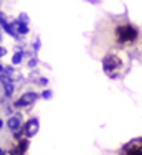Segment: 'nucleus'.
<instances>
[{"label":"nucleus","mask_w":142,"mask_h":155,"mask_svg":"<svg viewBox=\"0 0 142 155\" xmlns=\"http://www.w3.org/2000/svg\"><path fill=\"white\" fill-rule=\"evenodd\" d=\"M103 68H104V71H106L107 76L116 78V76L121 74L122 69H124V61H122L117 54L111 53L103 60Z\"/></svg>","instance_id":"nucleus-1"},{"label":"nucleus","mask_w":142,"mask_h":155,"mask_svg":"<svg viewBox=\"0 0 142 155\" xmlns=\"http://www.w3.org/2000/svg\"><path fill=\"white\" fill-rule=\"evenodd\" d=\"M114 35H116V41L117 43H121V45H130V43H134L137 40L139 33L130 25H119L116 28Z\"/></svg>","instance_id":"nucleus-2"},{"label":"nucleus","mask_w":142,"mask_h":155,"mask_svg":"<svg viewBox=\"0 0 142 155\" xmlns=\"http://www.w3.org/2000/svg\"><path fill=\"white\" fill-rule=\"evenodd\" d=\"M124 152L129 153V155H134V153H142V139L139 140H132L130 143L124 147Z\"/></svg>","instance_id":"nucleus-3"},{"label":"nucleus","mask_w":142,"mask_h":155,"mask_svg":"<svg viewBox=\"0 0 142 155\" xmlns=\"http://www.w3.org/2000/svg\"><path fill=\"white\" fill-rule=\"evenodd\" d=\"M36 99V94L35 93H27V94H23L20 97V101H18V106H27V104H32L33 101Z\"/></svg>","instance_id":"nucleus-4"},{"label":"nucleus","mask_w":142,"mask_h":155,"mask_svg":"<svg viewBox=\"0 0 142 155\" xmlns=\"http://www.w3.org/2000/svg\"><path fill=\"white\" fill-rule=\"evenodd\" d=\"M36 130H38V122H36V120H30V122L27 124V129H25L27 135H28V137H32Z\"/></svg>","instance_id":"nucleus-5"},{"label":"nucleus","mask_w":142,"mask_h":155,"mask_svg":"<svg viewBox=\"0 0 142 155\" xmlns=\"http://www.w3.org/2000/svg\"><path fill=\"white\" fill-rule=\"evenodd\" d=\"M17 125H18V119H10V120H8V127L15 129Z\"/></svg>","instance_id":"nucleus-6"},{"label":"nucleus","mask_w":142,"mask_h":155,"mask_svg":"<svg viewBox=\"0 0 142 155\" xmlns=\"http://www.w3.org/2000/svg\"><path fill=\"white\" fill-rule=\"evenodd\" d=\"M20 60H22V54H15L13 56V63H20Z\"/></svg>","instance_id":"nucleus-7"},{"label":"nucleus","mask_w":142,"mask_h":155,"mask_svg":"<svg viewBox=\"0 0 142 155\" xmlns=\"http://www.w3.org/2000/svg\"><path fill=\"white\" fill-rule=\"evenodd\" d=\"M5 93L7 94H12V86H10V84H7V86H5Z\"/></svg>","instance_id":"nucleus-8"}]
</instances>
